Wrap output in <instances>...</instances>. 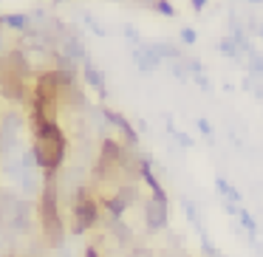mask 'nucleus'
I'll return each mask as SVG.
<instances>
[{"instance_id": "24", "label": "nucleus", "mask_w": 263, "mask_h": 257, "mask_svg": "<svg viewBox=\"0 0 263 257\" xmlns=\"http://www.w3.org/2000/svg\"><path fill=\"white\" fill-rule=\"evenodd\" d=\"M201 249H204V257H223L221 251H218V249H215V246H212L206 238H201Z\"/></svg>"}, {"instance_id": "22", "label": "nucleus", "mask_w": 263, "mask_h": 257, "mask_svg": "<svg viewBox=\"0 0 263 257\" xmlns=\"http://www.w3.org/2000/svg\"><path fill=\"white\" fill-rule=\"evenodd\" d=\"M153 9L159 14H164V17H176V9H173L170 0H153Z\"/></svg>"}, {"instance_id": "16", "label": "nucleus", "mask_w": 263, "mask_h": 257, "mask_svg": "<svg viewBox=\"0 0 263 257\" xmlns=\"http://www.w3.org/2000/svg\"><path fill=\"white\" fill-rule=\"evenodd\" d=\"M238 221H240V226L246 229V234H249V240L257 246V221L249 215V209H243V206H240V209H238Z\"/></svg>"}, {"instance_id": "34", "label": "nucleus", "mask_w": 263, "mask_h": 257, "mask_svg": "<svg viewBox=\"0 0 263 257\" xmlns=\"http://www.w3.org/2000/svg\"><path fill=\"white\" fill-rule=\"evenodd\" d=\"M0 48H3V34H0Z\"/></svg>"}, {"instance_id": "26", "label": "nucleus", "mask_w": 263, "mask_h": 257, "mask_svg": "<svg viewBox=\"0 0 263 257\" xmlns=\"http://www.w3.org/2000/svg\"><path fill=\"white\" fill-rule=\"evenodd\" d=\"M122 31H125V37H127V40H133V43H139V46H142V37H139V31L133 29V26H125Z\"/></svg>"}, {"instance_id": "1", "label": "nucleus", "mask_w": 263, "mask_h": 257, "mask_svg": "<svg viewBox=\"0 0 263 257\" xmlns=\"http://www.w3.org/2000/svg\"><path fill=\"white\" fill-rule=\"evenodd\" d=\"M37 130V142H34V155H37V167L51 175L65 159V133L57 127V122H43L34 127Z\"/></svg>"}, {"instance_id": "8", "label": "nucleus", "mask_w": 263, "mask_h": 257, "mask_svg": "<svg viewBox=\"0 0 263 257\" xmlns=\"http://www.w3.org/2000/svg\"><path fill=\"white\" fill-rule=\"evenodd\" d=\"M133 63L139 65L142 74H153L161 65V60H159V54L153 51V46H139V48H133Z\"/></svg>"}, {"instance_id": "18", "label": "nucleus", "mask_w": 263, "mask_h": 257, "mask_svg": "<svg viewBox=\"0 0 263 257\" xmlns=\"http://www.w3.org/2000/svg\"><path fill=\"white\" fill-rule=\"evenodd\" d=\"M218 51H221L223 57L235 60V63H240V60H243V54H240V48H238V46H235V40H232V37H223V40L218 43Z\"/></svg>"}, {"instance_id": "33", "label": "nucleus", "mask_w": 263, "mask_h": 257, "mask_svg": "<svg viewBox=\"0 0 263 257\" xmlns=\"http://www.w3.org/2000/svg\"><path fill=\"white\" fill-rule=\"evenodd\" d=\"M257 34H260V40H263V23H260V31H257Z\"/></svg>"}, {"instance_id": "4", "label": "nucleus", "mask_w": 263, "mask_h": 257, "mask_svg": "<svg viewBox=\"0 0 263 257\" xmlns=\"http://www.w3.org/2000/svg\"><path fill=\"white\" fill-rule=\"evenodd\" d=\"M23 133V116L9 113L0 125V153H9V150L17 147V139Z\"/></svg>"}, {"instance_id": "31", "label": "nucleus", "mask_w": 263, "mask_h": 257, "mask_svg": "<svg viewBox=\"0 0 263 257\" xmlns=\"http://www.w3.org/2000/svg\"><path fill=\"white\" fill-rule=\"evenodd\" d=\"M85 257H99V249H97V246H88V249H85Z\"/></svg>"}, {"instance_id": "12", "label": "nucleus", "mask_w": 263, "mask_h": 257, "mask_svg": "<svg viewBox=\"0 0 263 257\" xmlns=\"http://www.w3.org/2000/svg\"><path fill=\"white\" fill-rule=\"evenodd\" d=\"M187 71L201 91H206V93L212 91V82H210V76H206V71H204V63H201L198 57H187Z\"/></svg>"}, {"instance_id": "7", "label": "nucleus", "mask_w": 263, "mask_h": 257, "mask_svg": "<svg viewBox=\"0 0 263 257\" xmlns=\"http://www.w3.org/2000/svg\"><path fill=\"white\" fill-rule=\"evenodd\" d=\"M0 65H3V74L14 76V80H26V76L31 74V65H29V60L23 57V51H9L6 57L0 60Z\"/></svg>"}, {"instance_id": "9", "label": "nucleus", "mask_w": 263, "mask_h": 257, "mask_svg": "<svg viewBox=\"0 0 263 257\" xmlns=\"http://www.w3.org/2000/svg\"><path fill=\"white\" fill-rule=\"evenodd\" d=\"M29 212H31L29 204H26V201H17L12 215H9V229H12V232H29V226H31Z\"/></svg>"}, {"instance_id": "10", "label": "nucleus", "mask_w": 263, "mask_h": 257, "mask_svg": "<svg viewBox=\"0 0 263 257\" xmlns=\"http://www.w3.org/2000/svg\"><path fill=\"white\" fill-rule=\"evenodd\" d=\"M82 76H85V82L93 88V91L99 93V96H108V85H105V76H102V71L97 68V65L91 63V60H85L82 63Z\"/></svg>"}, {"instance_id": "13", "label": "nucleus", "mask_w": 263, "mask_h": 257, "mask_svg": "<svg viewBox=\"0 0 263 257\" xmlns=\"http://www.w3.org/2000/svg\"><path fill=\"white\" fill-rule=\"evenodd\" d=\"M63 48H65V54L63 57H68L71 63H77V60H82L85 63V46H82V40L77 34H65V40H63Z\"/></svg>"}, {"instance_id": "30", "label": "nucleus", "mask_w": 263, "mask_h": 257, "mask_svg": "<svg viewBox=\"0 0 263 257\" xmlns=\"http://www.w3.org/2000/svg\"><path fill=\"white\" fill-rule=\"evenodd\" d=\"M190 3H193V9H195V12H204L210 0H190Z\"/></svg>"}, {"instance_id": "3", "label": "nucleus", "mask_w": 263, "mask_h": 257, "mask_svg": "<svg viewBox=\"0 0 263 257\" xmlns=\"http://www.w3.org/2000/svg\"><path fill=\"white\" fill-rule=\"evenodd\" d=\"M99 221V201L91 195L88 187L77 189V198H74V232L82 234Z\"/></svg>"}, {"instance_id": "14", "label": "nucleus", "mask_w": 263, "mask_h": 257, "mask_svg": "<svg viewBox=\"0 0 263 257\" xmlns=\"http://www.w3.org/2000/svg\"><path fill=\"white\" fill-rule=\"evenodd\" d=\"M0 91L6 93L9 99H23L26 96V85H23V80H14V76H0Z\"/></svg>"}, {"instance_id": "23", "label": "nucleus", "mask_w": 263, "mask_h": 257, "mask_svg": "<svg viewBox=\"0 0 263 257\" xmlns=\"http://www.w3.org/2000/svg\"><path fill=\"white\" fill-rule=\"evenodd\" d=\"M181 43H184V46H195V43H198L195 29H187V26H184V29H181Z\"/></svg>"}, {"instance_id": "27", "label": "nucleus", "mask_w": 263, "mask_h": 257, "mask_svg": "<svg viewBox=\"0 0 263 257\" xmlns=\"http://www.w3.org/2000/svg\"><path fill=\"white\" fill-rule=\"evenodd\" d=\"M195 125H198V130H201V133H204V136H206V139H212V127H210V122H206V119H204V116H201V119H198V122H195Z\"/></svg>"}, {"instance_id": "35", "label": "nucleus", "mask_w": 263, "mask_h": 257, "mask_svg": "<svg viewBox=\"0 0 263 257\" xmlns=\"http://www.w3.org/2000/svg\"><path fill=\"white\" fill-rule=\"evenodd\" d=\"M0 76H3V65H0Z\"/></svg>"}, {"instance_id": "15", "label": "nucleus", "mask_w": 263, "mask_h": 257, "mask_svg": "<svg viewBox=\"0 0 263 257\" xmlns=\"http://www.w3.org/2000/svg\"><path fill=\"white\" fill-rule=\"evenodd\" d=\"M215 187H218V192L223 195V201H229V204L240 206V189H235L232 184L227 181V178H215Z\"/></svg>"}, {"instance_id": "20", "label": "nucleus", "mask_w": 263, "mask_h": 257, "mask_svg": "<svg viewBox=\"0 0 263 257\" xmlns=\"http://www.w3.org/2000/svg\"><path fill=\"white\" fill-rule=\"evenodd\" d=\"M246 60H249V74L255 76V80H260V76H263V54L252 51Z\"/></svg>"}, {"instance_id": "5", "label": "nucleus", "mask_w": 263, "mask_h": 257, "mask_svg": "<svg viewBox=\"0 0 263 257\" xmlns=\"http://www.w3.org/2000/svg\"><path fill=\"white\" fill-rule=\"evenodd\" d=\"M170 221V212H167L164 201L147 198L144 201V223H147V232H161Z\"/></svg>"}, {"instance_id": "6", "label": "nucleus", "mask_w": 263, "mask_h": 257, "mask_svg": "<svg viewBox=\"0 0 263 257\" xmlns=\"http://www.w3.org/2000/svg\"><path fill=\"white\" fill-rule=\"evenodd\" d=\"M60 80L54 71H46V74L37 76V85H34V99H40V102H57L60 96Z\"/></svg>"}, {"instance_id": "21", "label": "nucleus", "mask_w": 263, "mask_h": 257, "mask_svg": "<svg viewBox=\"0 0 263 257\" xmlns=\"http://www.w3.org/2000/svg\"><path fill=\"white\" fill-rule=\"evenodd\" d=\"M110 229H114V234L119 238V243H130L133 234H130V229H127L122 221H114V226H110Z\"/></svg>"}, {"instance_id": "29", "label": "nucleus", "mask_w": 263, "mask_h": 257, "mask_svg": "<svg viewBox=\"0 0 263 257\" xmlns=\"http://www.w3.org/2000/svg\"><path fill=\"white\" fill-rule=\"evenodd\" d=\"M176 139H178V144H181V147H193V139H190L187 133H178L176 130Z\"/></svg>"}, {"instance_id": "11", "label": "nucleus", "mask_w": 263, "mask_h": 257, "mask_svg": "<svg viewBox=\"0 0 263 257\" xmlns=\"http://www.w3.org/2000/svg\"><path fill=\"white\" fill-rule=\"evenodd\" d=\"M105 116H108V122H110L114 127H119V133L125 136V142L130 144V147L139 142V136H136V130H133V125H130V122H127L122 113H116V110H105Z\"/></svg>"}, {"instance_id": "32", "label": "nucleus", "mask_w": 263, "mask_h": 257, "mask_svg": "<svg viewBox=\"0 0 263 257\" xmlns=\"http://www.w3.org/2000/svg\"><path fill=\"white\" fill-rule=\"evenodd\" d=\"M249 3H252V6H260V3H263V0H249Z\"/></svg>"}, {"instance_id": "25", "label": "nucleus", "mask_w": 263, "mask_h": 257, "mask_svg": "<svg viewBox=\"0 0 263 257\" xmlns=\"http://www.w3.org/2000/svg\"><path fill=\"white\" fill-rule=\"evenodd\" d=\"M85 23L91 26V31H93V34L105 37V29H102V26H99V23H97V20H93V17H91V14H85Z\"/></svg>"}, {"instance_id": "2", "label": "nucleus", "mask_w": 263, "mask_h": 257, "mask_svg": "<svg viewBox=\"0 0 263 257\" xmlns=\"http://www.w3.org/2000/svg\"><path fill=\"white\" fill-rule=\"evenodd\" d=\"M40 223H43V238L51 249H60L65 238L63 229V218H60V206H57V181L51 175L43 181V192H40Z\"/></svg>"}, {"instance_id": "28", "label": "nucleus", "mask_w": 263, "mask_h": 257, "mask_svg": "<svg viewBox=\"0 0 263 257\" xmlns=\"http://www.w3.org/2000/svg\"><path fill=\"white\" fill-rule=\"evenodd\" d=\"M127 257H156V254H153L150 249H144V246H139V249H133Z\"/></svg>"}, {"instance_id": "19", "label": "nucleus", "mask_w": 263, "mask_h": 257, "mask_svg": "<svg viewBox=\"0 0 263 257\" xmlns=\"http://www.w3.org/2000/svg\"><path fill=\"white\" fill-rule=\"evenodd\" d=\"M184 212H187V218L193 221V226L201 232V238H206L204 234V221H201V215H198V206H195L193 201H184Z\"/></svg>"}, {"instance_id": "17", "label": "nucleus", "mask_w": 263, "mask_h": 257, "mask_svg": "<svg viewBox=\"0 0 263 257\" xmlns=\"http://www.w3.org/2000/svg\"><path fill=\"white\" fill-rule=\"evenodd\" d=\"M0 23L12 26L14 31H29L31 29V17H29V14H3V17H0Z\"/></svg>"}]
</instances>
